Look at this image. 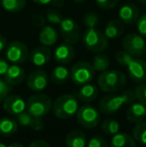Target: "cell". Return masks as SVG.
<instances>
[{
  "instance_id": "1",
  "label": "cell",
  "mask_w": 146,
  "mask_h": 147,
  "mask_svg": "<svg viewBox=\"0 0 146 147\" xmlns=\"http://www.w3.org/2000/svg\"><path fill=\"white\" fill-rule=\"evenodd\" d=\"M135 100H136V97L134 94V90L128 89L118 94H116L115 92L112 94L105 95L99 101L98 106H99V110L104 114H113L120 110L121 107H123L124 105H130Z\"/></svg>"
},
{
  "instance_id": "2",
  "label": "cell",
  "mask_w": 146,
  "mask_h": 147,
  "mask_svg": "<svg viewBox=\"0 0 146 147\" xmlns=\"http://www.w3.org/2000/svg\"><path fill=\"white\" fill-rule=\"evenodd\" d=\"M127 83V77L119 70H105L98 76L97 84L100 90L107 93L121 91Z\"/></svg>"
},
{
  "instance_id": "3",
  "label": "cell",
  "mask_w": 146,
  "mask_h": 147,
  "mask_svg": "<svg viewBox=\"0 0 146 147\" xmlns=\"http://www.w3.org/2000/svg\"><path fill=\"white\" fill-rule=\"evenodd\" d=\"M78 108V98L75 95L63 94L53 101L51 110L58 119H69L76 114Z\"/></svg>"
},
{
  "instance_id": "4",
  "label": "cell",
  "mask_w": 146,
  "mask_h": 147,
  "mask_svg": "<svg viewBox=\"0 0 146 147\" xmlns=\"http://www.w3.org/2000/svg\"><path fill=\"white\" fill-rule=\"evenodd\" d=\"M52 109V100L43 93L33 94L26 101V111L32 116L42 118Z\"/></svg>"
},
{
  "instance_id": "5",
  "label": "cell",
  "mask_w": 146,
  "mask_h": 147,
  "mask_svg": "<svg viewBox=\"0 0 146 147\" xmlns=\"http://www.w3.org/2000/svg\"><path fill=\"white\" fill-rule=\"evenodd\" d=\"M82 40L85 48L94 53L102 52L108 47V38L97 28H87Z\"/></svg>"
},
{
  "instance_id": "6",
  "label": "cell",
  "mask_w": 146,
  "mask_h": 147,
  "mask_svg": "<svg viewBox=\"0 0 146 147\" xmlns=\"http://www.w3.org/2000/svg\"><path fill=\"white\" fill-rule=\"evenodd\" d=\"M95 75V70L91 63L86 61L77 62L70 70V78L76 85L90 83Z\"/></svg>"
},
{
  "instance_id": "7",
  "label": "cell",
  "mask_w": 146,
  "mask_h": 147,
  "mask_svg": "<svg viewBox=\"0 0 146 147\" xmlns=\"http://www.w3.org/2000/svg\"><path fill=\"white\" fill-rule=\"evenodd\" d=\"M5 56L7 61L12 64H22L29 57V49L27 45L21 41H12L6 47Z\"/></svg>"
},
{
  "instance_id": "8",
  "label": "cell",
  "mask_w": 146,
  "mask_h": 147,
  "mask_svg": "<svg viewBox=\"0 0 146 147\" xmlns=\"http://www.w3.org/2000/svg\"><path fill=\"white\" fill-rule=\"evenodd\" d=\"M76 118L80 125L87 129L96 127L100 121L99 111L94 106L89 104L82 105L78 108L76 112Z\"/></svg>"
},
{
  "instance_id": "9",
  "label": "cell",
  "mask_w": 146,
  "mask_h": 147,
  "mask_svg": "<svg viewBox=\"0 0 146 147\" xmlns=\"http://www.w3.org/2000/svg\"><path fill=\"white\" fill-rule=\"evenodd\" d=\"M59 33L64 39L65 43L71 45L76 44L81 36L79 24L70 17H65L62 19L59 24Z\"/></svg>"
},
{
  "instance_id": "10",
  "label": "cell",
  "mask_w": 146,
  "mask_h": 147,
  "mask_svg": "<svg viewBox=\"0 0 146 147\" xmlns=\"http://www.w3.org/2000/svg\"><path fill=\"white\" fill-rule=\"evenodd\" d=\"M122 47L133 57L142 56L146 52V42L139 33H129L122 40Z\"/></svg>"
},
{
  "instance_id": "11",
  "label": "cell",
  "mask_w": 146,
  "mask_h": 147,
  "mask_svg": "<svg viewBox=\"0 0 146 147\" xmlns=\"http://www.w3.org/2000/svg\"><path fill=\"white\" fill-rule=\"evenodd\" d=\"M127 73L132 81L142 83L146 81V61L140 58H133L126 66Z\"/></svg>"
},
{
  "instance_id": "12",
  "label": "cell",
  "mask_w": 146,
  "mask_h": 147,
  "mask_svg": "<svg viewBox=\"0 0 146 147\" xmlns=\"http://www.w3.org/2000/svg\"><path fill=\"white\" fill-rule=\"evenodd\" d=\"M48 75L44 70L36 69L30 72V74L27 76L26 83L30 90L40 92L44 90L48 85Z\"/></svg>"
},
{
  "instance_id": "13",
  "label": "cell",
  "mask_w": 146,
  "mask_h": 147,
  "mask_svg": "<svg viewBox=\"0 0 146 147\" xmlns=\"http://www.w3.org/2000/svg\"><path fill=\"white\" fill-rule=\"evenodd\" d=\"M3 108L10 115L17 116L26 110V102L19 95L9 94L3 101Z\"/></svg>"
},
{
  "instance_id": "14",
  "label": "cell",
  "mask_w": 146,
  "mask_h": 147,
  "mask_svg": "<svg viewBox=\"0 0 146 147\" xmlns=\"http://www.w3.org/2000/svg\"><path fill=\"white\" fill-rule=\"evenodd\" d=\"M50 58L51 50L49 49V47L44 46V45H40L32 49L29 52V57H28L30 63L36 67L44 66L45 64L48 63Z\"/></svg>"
},
{
  "instance_id": "15",
  "label": "cell",
  "mask_w": 146,
  "mask_h": 147,
  "mask_svg": "<svg viewBox=\"0 0 146 147\" xmlns=\"http://www.w3.org/2000/svg\"><path fill=\"white\" fill-rule=\"evenodd\" d=\"M119 19L124 24H134L139 18V8L134 3H125L118 11Z\"/></svg>"
},
{
  "instance_id": "16",
  "label": "cell",
  "mask_w": 146,
  "mask_h": 147,
  "mask_svg": "<svg viewBox=\"0 0 146 147\" xmlns=\"http://www.w3.org/2000/svg\"><path fill=\"white\" fill-rule=\"evenodd\" d=\"M25 77L26 73L24 68L19 66V64H12L8 67L7 72L4 75V80L13 87L21 84L25 80Z\"/></svg>"
},
{
  "instance_id": "17",
  "label": "cell",
  "mask_w": 146,
  "mask_h": 147,
  "mask_svg": "<svg viewBox=\"0 0 146 147\" xmlns=\"http://www.w3.org/2000/svg\"><path fill=\"white\" fill-rule=\"evenodd\" d=\"M75 56V50L73 46L68 43H62L58 45L54 50V60L61 65L70 63Z\"/></svg>"
},
{
  "instance_id": "18",
  "label": "cell",
  "mask_w": 146,
  "mask_h": 147,
  "mask_svg": "<svg viewBox=\"0 0 146 147\" xmlns=\"http://www.w3.org/2000/svg\"><path fill=\"white\" fill-rule=\"evenodd\" d=\"M146 117V105L141 102H132L126 111V119L131 123L144 121Z\"/></svg>"
},
{
  "instance_id": "19",
  "label": "cell",
  "mask_w": 146,
  "mask_h": 147,
  "mask_svg": "<svg viewBox=\"0 0 146 147\" xmlns=\"http://www.w3.org/2000/svg\"><path fill=\"white\" fill-rule=\"evenodd\" d=\"M17 123L22 127H29L35 131H40L44 128V122L42 118L32 116L26 110L17 115Z\"/></svg>"
},
{
  "instance_id": "20",
  "label": "cell",
  "mask_w": 146,
  "mask_h": 147,
  "mask_svg": "<svg viewBox=\"0 0 146 147\" xmlns=\"http://www.w3.org/2000/svg\"><path fill=\"white\" fill-rule=\"evenodd\" d=\"M75 96L84 103H90L94 101L98 96V88L91 83H86L75 92Z\"/></svg>"
},
{
  "instance_id": "21",
  "label": "cell",
  "mask_w": 146,
  "mask_h": 147,
  "mask_svg": "<svg viewBox=\"0 0 146 147\" xmlns=\"http://www.w3.org/2000/svg\"><path fill=\"white\" fill-rule=\"evenodd\" d=\"M38 39L41 45L50 47L58 41V33H57L56 29L53 26L45 25L41 28L40 32H39Z\"/></svg>"
},
{
  "instance_id": "22",
  "label": "cell",
  "mask_w": 146,
  "mask_h": 147,
  "mask_svg": "<svg viewBox=\"0 0 146 147\" xmlns=\"http://www.w3.org/2000/svg\"><path fill=\"white\" fill-rule=\"evenodd\" d=\"M86 142V135L81 130H72L65 137L67 147H85Z\"/></svg>"
},
{
  "instance_id": "23",
  "label": "cell",
  "mask_w": 146,
  "mask_h": 147,
  "mask_svg": "<svg viewBox=\"0 0 146 147\" xmlns=\"http://www.w3.org/2000/svg\"><path fill=\"white\" fill-rule=\"evenodd\" d=\"M109 147H136V141L129 134L118 132L112 136Z\"/></svg>"
},
{
  "instance_id": "24",
  "label": "cell",
  "mask_w": 146,
  "mask_h": 147,
  "mask_svg": "<svg viewBox=\"0 0 146 147\" xmlns=\"http://www.w3.org/2000/svg\"><path fill=\"white\" fill-rule=\"evenodd\" d=\"M124 32V23L121 20L112 19L107 23L104 30V34L108 39L118 38Z\"/></svg>"
},
{
  "instance_id": "25",
  "label": "cell",
  "mask_w": 146,
  "mask_h": 147,
  "mask_svg": "<svg viewBox=\"0 0 146 147\" xmlns=\"http://www.w3.org/2000/svg\"><path fill=\"white\" fill-rule=\"evenodd\" d=\"M51 81L55 84H64L65 82L68 81V79L70 78V71L68 70V68L65 67L63 65H58L52 70L51 72Z\"/></svg>"
},
{
  "instance_id": "26",
  "label": "cell",
  "mask_w": 146,
  "mask_h": 147,
  "mask_svg": "<svg viewBox=\"0 0 146 147\" xmlns=\"http://www.w3.org/2000/svg\"><path fill=\"white\" fill-rule=\"evenodd\" d=\"M18 123L9 117H3L0 119V135L11 136L17 131Z\"/></svg>"
},
{
  "instance_id": "27",
  "label": "cell",
  "mask_w": 146,
  "mask_h": 147,
  "mask_svg": "<svg viewBox=\"0 0 146 147\" xmlns=\"http://www.w3.org/2000/svg\"><path fill=\"white\" fill-rule=\"evenodd\" d=\"M0 3L5 11L17 13L25 7L26 0H0Z\"/></svg>"
},
{
  "instance_id": "28",
  "label": "cell",
  "mask_w": 146,
  "mask_h": 147,
  "mask_svg": "<svg viewBox=\"0 0 146 147\" xmlns=\"http://www.w3.org/2000/svg\"><path fill=\"white\" fill-rule=\"evenodd\" d=\"M92 66H93L95 71L103 72L109 68L110 60L106 54L99 52L93 57V60H92Z\"/></svg>"
},
{
  "instance_id": "29",
  "label": "cell",
  "mask_w": 146,
  "mask_h": 147,
  "mask_svg": "<svg viewBox=\"0 0 146 147\" xmlns=\"http://www.w3.org/2000/svg\"><path fill=\"white\" fill-rule=\"evenodd\" d=\"M133 138L138 143L146 145V121L136 123L133 128Z\"/></svg>"
},
{
  "instance_id": "30",
  "label": "cell",
  "mask_w": 146,
  "mask_h": 147,
  "mask_svg": "<svg viewBox=\"0 0 146 147\" xmlns=\"http://www.w3.org/2000/svg\"><path fill=\"white\" fill-rule=\"evenodd\" d=\"M101 130L106 135H115L120 130V125L115 119L107 118L101 124Z\"/></svg>"
},
{
  "instance_id": "31",
  "label": "cell",
  "mask_w": 146,
  "mask_h": 147,
  "mask_svg": "<svg viewBox=\"0 0 146 147\" xmlns=\"http://www.w3.org/2000/svg\"><path fill=\"white\" fill-rule=\"evenodd\" d=\"M133 58H134V57H133L130 53L127 52L126 50H124V49H123V50L117 51L116 55H115V59H116L117 63L121 66H124V67H126Z\"/></svg>"
},
{
  "instance_id": "32",
  "label": "cell",
  "mask_w": 146,
  "mask_h": 147,
  "mask_svg": "<svg viewBox=\"0 0 146 147\" xmlns=\"http://www.w3.org/2000/svg\"><path fill=\"white\" fill-rule=\"evenodd\" d=\"M99 23V16L94 12H88L83 17V24L87 28H96Z\"/></svg>"
},
{
  "instance_id": "33",
  "label": "cell",
  "mask_w": 146,
  "mask_h": 147,
  "mask_svg": "<svg viewBox=\"0 0 146 147\" xmlns=\"http://www.w3.org/2000/svg\"><path fill=\"white\" fill-rule=\"evenodd\" d=\"M45 19L50 24H60V22L62 21V19H63V16L58 10L50 9L46 12Z\"/></svg>"
},
{
  "instance_id": "34",
  "label": "cell",
  "mask_w": 146,
  "mask_h": 147,
  "mask_svg": "<svg viewBox=\"0 0 146 147\" xmlns=\"http://www.w3.org/2000/svg\"><path fill=\"white\" fill-rule=\"evenodd\" d=\"M134 94L136 99L139 102L146 105V83L142 82L139 85H137L134 89Z\"/></svg>"
},
{
  "instance_id": "35",
  "label": "cell",
  "mask_w": 146,
  "mask_h": 147,
  "mask_svg": "<svg viewBox=\"0 0 146 147\" xmlns=\"http://www.w3.org/2000/svg\"><path fill=\"white\" fill-rule=\"evenodd\" d=\"M12 91V86L9 85L5 80L0 78V103H3L6 97Z\"/></svg>"
},
{
  "instance_id": "36",
  "label": "cell",
  "mask_w": 146,
  "mask_h": 147,
  "mask_svg": "<svg viewBox=\"0 0 146 147\" xmlns=\"http://www.w3.org/2000/svg\"><path fill=\"white\" fill-rule=\"evenodd\" d=\"M87 147H108L106 140L99 135H95L89 139Z\"/></svg>"
},
{
  "instance_id": "37",
  "label": "cell",
  "mask_w": 146,
  "mask_h": 147,
  "mask_svg": "<svg viewBox=\"0 0 146 147\" xmlns=\"http://www.w3.org/2000/svg\"><path fill=\"white\" fill-rule=\"evenodd\" d=\"M95 1L99 8L109 10L111 8L115 7V6L118 4L119 0H95Z\"/></svg>"
},
{
  "instance_id": "38",
  "label": "cell",
  "mask_w": 146,
  "mask_h": 147,
  "mask_svg": "<svg viewBox=\"0 0 146 147\" xmlns=\"http://www.w3.org/2000/svg\"><path fill=\"white\" fill-rule=\"evenodd\" d=\"M136 28L139 34L142 35L143 37H146V13L139 16L136 22Z\"/></svg>"
},
{
  "instance_id": "39",
  "label": "cell",
  "mask_w": 146,
  "mask_h": 147,
  "mask_svg": "<svg viewBox=\"0 0 146 147\" xmlns=\"http://www.w3.org/2000/svg\"><path fill=\"white\" fill-rule=\"evenodd\" d=\"M45 18L43 17L41 14H34L32 16V22L36 27H40L42 28L43 26H45Z\"/></svg>"
},
{
  "instance_id": "40",
  "label": "cell",
  "mask_w": 146,
  "mask_h": 147,
  "mask_svg": "<svg viewBox=\"0 0 146 147\" xmlns=\"http://www.w3.org/2000/svg\"><path fill=\"white\" fill-rule=\"evenodd\" d=\"M8 67H9V63H8L7 60L0 57V77L5 75V73L7 72Z\"/></svg>"
},
{
  "instance_id": "41",
  "label": "cell",
  "mask_w": 146,
  "mask_h": 147,
  "mask_svg": "<svg viewBox=\"0 0 146 147\" xmlns=\"http://www.w3.org/2000/svg\"><path fill=\"white\" fill-rule=\"evenodd\" d=\"M28 147H51L49 143H47L44 140H35V141L31 142Z\"/></svg>"
},
{
  "instance_id": "42",
  "label": "cell",
  "mask_w": 146,
  "mask_h": 147,
  "mask_svg": "<svg viewBox=\"0 0 146 147\" xmlns=\"http://www.w3.org/2000/svg\"><path fill=\"white\" fill-rule=\"evenodd\" d=\"M7 45H8V43H7V39H6V37L0 34V52L3 51L4 49H6Z\"/></svg>"
},
{
  "instance_id": "43",
  "label": "cell",
  "mask_w": 146,
  "mask_h": 147,
  "mask_svg": "<svg viewBox=\"0 0 146 147\" xmlns=\"http://www.w3.org/2000/svg\"><path fill=\"white\" fill-rule=\"evenodd\" d=\"M52 5L54 7H57V8H62L65 4V1L64 0H52Z\"/></svg>"
},
{
  "instance_id": "44",
  "label": "cell",
  "mask_w": 146,
  "mask_h": 147,
  "mask_svg": "<svg viewBox=\"0 0 146 147\" xmlns=\"http://www.w3.org/2000/svg\"><path fill=\"white\" fill-rule=\"evenodd\" d=\"M33 2L38 5H47V4L51 3L52 0H33Z\"/></svg>"
},
{
  "instance_id": "45",
  "label": "cell",
  "mask_w": 146,
  "mask_h": 147,
  "mask_svg": "<svg viewBox=\"0 0 146 147\" xmlns=\"http://www.w3.org/2000/svg\"><path fill=\"white\" fill-rule=\"evenodd\" d=\"M8 147H24V145L21 143H19V142H13V143L9 144Z\"/></svg>"
},
{
  "instance_id": "46",
  "label": "cell",
  "mask_w": 146,
  "mask_h": 147,
  "mask_svg": "<svg viewBox=\"0 0 146 147\" xmlns=\"http://www.w3.org/2000/svg\"><path fill=\"white\" fill-rule=\"evenodd\" d=\"M75 3H78V4H80V3H84V2L86 1V0H73Z\"/></svg>"
},
{
  "instance_id": "47",
  "label": "cell",
  "mask_w": 146,
  "mask_h": 147,
  "mask_svg": "<svg viewBox=\"0 0 146 147\" xmlns=\"http://www.w3.org/2000/svg\"><path fill=\"white\" fill-rule=\"evenodd\" d=\"M0 147H8V145H5V144H3V143L0 142Z\"/></svg>"
},
{
  "instance_id": "48",
  "label": "cell",
  "mask_w": 146,
  "mask_h": 147,
  "mask_svg": "<svg viewBox=\"0 0 146 147\" xmlns=\"http://www.w3.org/2000/svg\"><path fill=\"white\" fill-rule=\"evenodd\" d=\"M139 1H140L142 4H144V5H146V0H139Z\"/></svg>"
}]
</instances>
